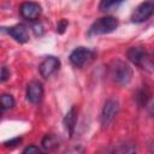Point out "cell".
Returning <instances> with one entry per match:
<instances>
[{"label": "cell", "mask_w": 154, "mask_h": 154, "mask_svg": "<svg viewBox=\"0 0 154 154\" xmlns=\"http://www.w3.org/2000/svg\"><path fill=\"white\" fill-rule=\"evenodd\" d=\"M118 26V19L112 16H106L102 18H99L96 22H94L89 29V35H102L112 32Z\"/></svg>", "instance_id": "obj_3"}, {"label": "cell", "mask_w": 154, "mask_h": 154, "mask_svg": "<svg viewBox=\"0 0 154 154\" xmlns=\"http://www.w3.org/2000/svg\"><path fill=\"white\" fill-rule=\"evenodd\" d=\"M40 154H47V153H40Z\"/></svg>", "instance_id": "obj_22"}, {"label": "cell", "mask_w": 154, "mask_h": 154, "mask_svg": "<svg viewBox=\"0 0 154 154\" xmlns=\"http://www.w3.org/2000/svg\"><path fill=\"white\" fill-rule=\"evenodd\" d=\"M112 154H136V146L132 142L120 143L112 150Z\"/></svg>", "instance_id": "obj_12"}, {"label": "cell", "mask_w": 154, "mask_h": 154, "mask_svg": "<svg viewBox=\"0 0 154 154\" xmlns=\"http://www.w3.org/2000/svg\"><path fill=\"white\" fill-rule=\"evenodd\" d=\"M111 77L114 82L122 84V85H125L128 84L130 81H131V77H132V70L131 67L125 64L124 61H120V60H117L114 61L112 65H111Z\"/></svg>", "instance_id": "obj_2"}, {"label": "cell", "mask_w": 154, "mask_h": 154, "mask_svg": "<svg viewBox=\"0 0 154 154\" xmlns=\"http://www.w3.org/2000/svg\"><path fill=\"white\" fill-rule=\"evenodd\" d=\"M58 140L55 136L53 135H46L43 138H42V147L47 150H53L58 147Z\"/></svg>", "instance_id": "obj_13"}, {"label": "cell", "mask_w": 154, "mask_h": 154, "mask_svg": "<svg viewBox=\"0 0 154 154\" xmlns=\"http://www.w3.org/2000/svg\"><path fill=\"white\" fill-rule=\"evenodd\" d=\"M76 122H77V108H76V106H72L64 117V126H65L66 131L69 132L70 137H72V135H73Z\"/></svg>", "instance_id": "obj_10"}, {"label": "cell", "mask_w": 154, "mask_h": 154, "mask_svg": "<svg viewBox=\"0 0 154 154\" xmlns=\"http://www.w3.org/2000/svg\"><path fill=\"white\" fill-rule=\"evenodd\" d=\"M136 99H137V102L141 106H146L148 100L150 99V91L148 90V88H142L141 90H138Z\"/></svg>", "instance_id": "obj_15"}, {"label": "cell", "mask_w": 154, "mask_h": 154, "mask_svg": "<svg viewBox=\"0 0 154 154\" xmlns=\"http://www.w3.org/2000/svg\"><path fill=\"white\" fill-rule=\"evenodd\" d=\"M7 32L19 43H24L29 40V35H28V31L25 29L24 25L19 24V25H14L12 28H8Z\"/></svg>", "instance_id": "obj_11"}, {"label": "cell", "mask_w": 154, "mask_h": 154, "mask_svg": "<svg viewBox=\"0 0 154 154\" xmlns=\"http://www.w3.org/2000/svg\"><path fill=\"white\" fill-rule=\"evenodd\" d=\"M41 152H40V149L36 147V146H28L24 150H23V153L22 154H40Z\"/></svg>", "instance_id": "obj_18"}, {"label": "cell", "mask_w": 154, "mask_h": 154, "mask_svg": "<svg viewBox=\"0 0 154 154\" xmlns=\"http://www.w3.org/2000/svg\"><path fill=\"white\" fill-rule=\"evenodd\" d=\"M93 58H94V52L85 47H77L70 54L71 64L77 67H81V66L88 64Z\"/></svg>", "instance_id": "obj_4"}, {"label": "cell", "mask_w": 154, "mask_h": 154, "mask_svg": "<svg viewBox=\"0 0 154 154\" xmlns=\"http://www.w3.org/2000/svg\"><path fill=\"white\" fill-rule=\"evenodd\" d=\"M31 29H32V32H34V35H35V36H37V37L42 36V35H43V32H45L43 25H42L40 22H36V23H34V24H32V26H31Z\"/></svg>", "instance_id": "obj_17"}, {"label": "cell", "mask_w": 154, "mask_h": 154, "mask_svg": "<svg viewBox=\"0 0 154 154\" xmlns=\"http://www.w3.org/2000/svg\"><path fill=\"white\" fill-rule=\"evenodd\" d=\"M126 55L132 64L149 72L153 71V58L149 53H147V51L143 47H131L128 51Z\"/></svg>", "instance_id": "obj_1"}, {"label": "cell", "mask_w": 154, "mask_h": 154, "mask_svg": "<svg viewBox=\"0 0 154 154\" xmlns=\"http://www.w3.org/2000/svg\"><path fill=\"white\" fill-rule=\"evenodd\" d=\"M20 141H22L20 137H14V138H12V140L6 141V142H5V146H6V147H16L17 144L20 143Z\"/></svg>", "instance_id": "obj_20"}, {"label": "cell", "mask_w": 154, "mask_h": 154, "mask_svg": "<svg viewBox=\"0 0 154 154\" xmlns=\"http://www.w3.org/2000/svg\"><path fill=\"white\" fill-rule=\"evenodd\" d=\"M1 109H2V108H1V107H0V116H1Z\"/></svg>", "instance_id": "obj_21"}, {"label": "cell", "mask_w": 154, "mask_h": 154, "mask_svg": "<svg viewBox=\"0 0 154 154\" xmlns=\"http://www.w3.org/2000/svg\"><path fill=\"white\" fill-rule=\"evenodd\" d=\"M118 109H119V103L117 100H113V99H109L105 102L103 107H102V112H101V124L103 126H107L109 125L114 117L117 116L118 113Z\"/></svg>", "instance_id": "obj_5"}, {"label": "cell", "mask_w": 154, "mask_h": 154, "mask_svg": "<svg viewBox=\"0 0 154 154\" xmlns=\"http://www.w3.org/2000/svg\"><path fill=\"white\" fill-rule=\"evenodd\" d=\"M122 4V1H108V0H103L100 2V10L101 11H111L116 7H118Z\"/></svg>", "instance_id": "obj_16"}, {"label": "cell", "mask_w": 154, "mask_h": 154, "mask_svg": "<svg viewBox=\"0 0 154 154\" xmlns=\"http://www.w3.org/2000/svg\"><path fill=\"white\" fill-rule=\"evenodd\" d=\"M153 11H154L153 2H149V1L142 2L134 10V12L131 14V20L134 23H142V22L147 20L153 14Z\"/></svg>", "instance_id": "obj_6"}, {"label": "cell", "mask_w": 154, "mask_h": 154, "mask_svg": "<svg viewBox=\"0 0 154 154\" xmlns=\"http://www.w3.org/2000/svg\"><path fill=\"white\" fill-rule=\"evenodd\" d=\"M16 101L12 95L10 94H1L0 95V107L2 109H10L14 106Z\"/></svg>", "instance_id": "obj_14"}, {"label": "cell", "mask_w": 154, "mask_h": 154, "mask_svg": "<svg viewBox=\"0 0 154 154\" xmlns=\"http://www.w3.org/2000/svg\"><path fill=\"white\" fill-rule=\"evenodd\" d=\"M43 96V87L41 82L32 81L26 87V99L31 103H38Z\"/></svg>", "instance_id": "obj_9"}, {"label": "cell", "mask_w": 154, "mask_h": 154, "mask_svg": "<svg viewBox=\"0 0 154 154\" xmlns=\"http://www.w3.org/2000/svg\"><path fill=\"white\" fill-rule=\"evenodd\" d=\"M19 12L23 18L28 20H35L41 14V6L37 2H23L19 7Z\"/></svg>", "instance_id": "obj_8"}, {"label": "cell", "mask_w": 154, "mask_h": 154, "mask_svg": "<svg viewBox=\"0 0 154 154\" xmlns=\"http://www.w3.org/2000/svg\"><path fill=\"white\" fill-rule=\"evenodd\" d=\"M66 28H67V22H66L65 19H61V20L58 23V25H57V31H58L59 34H63Z\"/></svg>", "instance_id": "obj_19"}, {"label": "cell", "mask_w": 154, "mask_h": 154, "mask_svg": "<svg viewBox=\"0 0 154 154\" xmlns=\"http://www.w3.org/2000/svg\"><path fill=\"white\" fill-rule=\"evenodd\" d=\"M59 66H60V60L57 57L49 55V57L45 58V60L40 64L38 70H40V73L42 77L48 78L59 69Z\"/></svg>", "instance_id": "obj_7"}]
</instances>
